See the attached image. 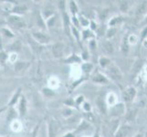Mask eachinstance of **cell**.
<instances>
[{
  "mask_svg": "<svg viewBox=\"0 0 147 137\" xmlns=\"http://www.w3.org/2000/svg\"><path fill=\"white\" fill-rule=\"evenodd\" d=\"M80 61H82V59L78 57L76 54H72L69 59H65L66 63H80Z\"/></svg>",
  "mask_w": 147,
  "mask_h": 137,
  "instance_id": "obj_15",
  "label": "cell"
},
{
  "mask_svg": "<svg viewBox=\"0 0 147 137\" xmlns=\"http://www.w3.org/2000/svg\"><path fill=\"white\" fill-rule=\"evenodd\" d=\"M53 7L51 6H47L44 8V14H43V18L44 19H49V18H51L53 16Z\"/></svg>",
  "mask_w": 147,
  "mask_h": 137,
  "instance_id": "obj_12",
  "label": "cell"
},
{
  "mask_svg": "<svg viewBox=\"0 0 147 137\" xmlns=\"http://www.w3.org/2000/svg\"><path fill=\"white\" fill-rule=\"evenodd\" d=\"M108 68H109V74L113 80H119L121 78V73L117 66L111 64Z\"/></svg>",
  "mask_w": 147,
  "mask_h": 137,
  "instance_id": "obj_7",
  "label": "cell"
},
{
  "mask_svg": "<svg viewBox=\"0 0 147 137\" xmlns=\"http://www.w3.org/2000/svg\"><path fill=\"white\" fill-rule=\"evenodd\" d=\"M124 111H125V109H124V106H123V103L116 104L113 107V113H114L113 116L115 118L118 117V113H119V115H121V114H123Z\"/></svg>",
  "mask_w": 147,
  "mask_h": 137,
  "instance_id": "obj_9",
  "label": "cell"
},
{
  "mask_svg": "<svg viewBox=\"0 0 147 137\" xmlns=\"http://www.w3.org/2000/svg\"><path fill=\"white\" fill-rule=\"evenodd\" d=\"M146 21H147V19H146Z\"/></svg>",
  "mask_w": 147,
  "mask_h": 137,
  "instance_id": "obj_40",
  "label": "cell"
},
{
  "mask_svg": "<svg viewBox=\"0 0 147 137\" xmlns=\"http://www.w3.org/2000/svg\"><path fill=\"white\" fill-rule=\"evenodd\" d=\"M121 21H123V18L121 17H116V18H113L110 20V26L111 27H114V26H117L118 24H120Z\"/></svg>",
  "mask_w": 147,
  "mask_h": 137,
  "instance_id": "obj_22",
  "label": "cell"
},
{
  "mask_svg": "<svg viewBox=\"0 0 147 137\" xmlns=\"http://www.w3.org/2000/svg\"><path fill=\"white\" fill-rule=\"evenodd\" d=\"M38 126H37L35 130L33 131V134H31V137H36L37 136V134H38Z\"/></svg>",
  "mask_w": 147,
  "mask_h": 137,
  "instance_id": "obj_36",
  "label": "cell"
},
{
  "mask_svg": "<svg viewBox=\"0 0 147 137\" xmlns=\"http://www.w3.org/2000/svg\"><path fill=\"white\" fill-rule=\"evenodd\" d=\"M90 127V124H88L87 123V121L86 120H83L82 123H80V124L78 126V129H77V131H80V130H85V129H87V128H89Z\"/></svg>",
  "mask_w": 147,
  "mask_h": 137,
  "instance_id": "obj_26",
  "label": "cell"
},
{
  "mask_svg": "<svg viewBox=\"0 0 147 137\" xmlns=\"http://www.w3.org/2000/svg\"><path fill=\"white\" fill-rule=\"evenodd\" d=\"M92 82L96 83H100V84H105V83H108L109 80L104 75H102L101 73H97L92 77Z\"/></svg>",
  "mask_w": 147,
  "mask_h": 137,
  "instance_id": "obj_8",
  "label": "cell"
},
{
  "mask_svg": "<svg viewBox=\"0 0 147 137\" xmlns=\"http://www.w3.org/2000/svg\"><path fill=\"white\" fill-rule=\"evenodd\" d=\"M32 37L34 38V39L36 40L37 42H38L40 44H47L49 42V36H47L46 34H44L42 32H33Z\"/></svg>",
  "mask_w": 147,
  "mask_h": 137,
  "instance_id": "obj_3",
  "label": "cell"
},
{
  "mask_svg": "<svg viewBox=\"0 0 147 137\" xmlns=\"http://www.w3.org/2000/svg\"><path fill=\"white\" fill-rule=\"evenodd\" d=\"M117 31V29H116L115 28H111L109 30H107V34H106V37H107V38H113L114 35H115V32Z\"/></svg>",
  "mask_w": 147,
  "mask_h": 137,
  "instance_id": "obj_28",
  "label": "cell"
},
{
  "mask_svg": "<svg viewBox=\"0 0 147 137\" xmlns=\"http://www.w3.org/2000/svg\"><path fill=\"white\" fill-rule=\"evenodd\" d=\"M43 93H44L45 96H47V97H50V96H53L54 95L53 90H49V89H44L43 90Z\"/></svg>",
  "mask_w": 147,
  "mask_h": 137,
  "instance_id": "obj_29",
  "label": "cell"
},
{
  "mask_svg": "<svg viewBox=\"0 0 147 137\" xmlns=\"http://www.w3.org/2000/svg\"><path fill=\"white\" fill-rule=\"evenodd\" d=\"M69 10H70V12L72 13L73 17L78 13V7H77V5H76V2L74 1L69 2Z\"/></svg>",
  "mask_w": 147,
  "mask_h": 137,
  "instance_id": "obj_21",
  "label": "cell"
},
{
  "mask_svg": "<svg viewBox=\"0 0 147 137\" xmlns=\"http://www.w3.org/2000/svg\"><path fill=\"white\" fill-rule=\"evenodd\" d=\"M37 23H38V26L41 28H46V25H45V22H44V18L43 17L41 16V14H38V19H37Z\"/></svg>",
  "mask_w": 147,
  "mask_h": 137,
  "instance_id": "obj_24",
  "label": "cell"
},
{
  "mask_svg": "<svg viewBox=\"0 0 147 137\" xmlns=\"http://www.w3.org/2000/svg\"><path fill=\"white\" fill-rule=\"evenodd\" d=\"M134 137H144V134H142V133H137L134 135Z\"/></svg>",
  "mask_w": 147,
  "mask_h": 137,
  "instance_id": "obj_39",
  "label": "cell"
},
{
  "mask_svg": "<svg viewBox=\"0 0 147 137\" xmlns=\"http://www.w3.org/2000/svg\"><path fill=\"white\" fill-rule=\"evenodd\" d=\"M130 133V126L128 124H121L116 132L114 137H126Z\"/></svg>",
  "mask_w": 147,
  "mask_h": 137,
  "instance_id": "obj_5",
  "label": "cell"
},
{
  "mask_svg": "<svg viewBox=\"0 0 147 137\" xmlns=\"http://www.w3.org/2000/svg\"><path fill=\"white\" fill-rule=\"evenodd\" d=\"M96 104H97L98 106V109L100 110V113H105V111H106V104L104 103V101L101 99V98H97V100H96Z\"/></svg>",
  "mask_w": 147,
  "mask_h": 137,
  "instance_id": "obj_14",
  "label": "cell"
},
{
  "mask_svg": "<svg viewBox=\"0 0 147 137\" xmlns=\"http://www.w3.org/2000/svg\"><path fill=\"white\" fill-rule=\"evenodd\" d=\"M9 21H10V22H18V21H19V18H18V17L13 16V17H10Z\"/></svg>",
  "mask_w": 147,
  "mask_h": 137,
  "instance_id": "obj_34",
  "label": "cell"
},
{
  "mask_svg": "<svg viewBox=\"0 0 147 137\" xmlns=\"http://www.w3.org/2000/svg\"><path fill=\"white\" fill-rule=\"evenodd\" d=\"M55 21H56V18L53 16V17L49 18L47 20V25H48L49 27H51V26H53V25H54Z\"/></svg>",
  "mask_w": 147,
  "mask_h": 137,
  "instance_id": "obj_30",
  "label": "cell"
},
{
  "mask_svg": "<svg viewBox=\"0 0 147 137\" xmlns=\"http://www.w3.org/2000/svg\"><path fill=\"white\" fill-rule=\"evenodd\" d=\"M63 137H75V135H74L73 134H70V133H69V134H65V135H64Z\"/></svg>",
  "mask_w": 147,
  "mask_h": 137,
  "instance_id": "obj_38",
  "label": "cell"
},
{
  "mask_svg": "<svg viewBox=\"0 0 147 137\" xmlns=\"http://www.w3.org/2000/svg\"><path fill=\"white\" fill-rule=\"evenodd\" d=\"M80 101H82V103L83 101V97H82V96H80V97L78 98V100L76 101V103H77V104L79 105V104L80 103Z\"/></svg>",
  "mask_w": 147,
  "mask_h": 137,
  "instance_id": "obj_37",
  "label": "cell"
},
{
  "mask_svg": "<svg viewBox=\"0 0 147 137\" xmlns=\"http://www.w3.org/2000/svg\"><path fill=\"white\" fill-rule=\"evenodd\" d=\"M147 11V2H142L139 4V6L136 8V14L137 15H143Z\"/></svg>",
  "mask_w": 147,
  "mask_h": 137,
  "instance_id": "obj_13",
  "label": "cell"
},
{
  "mask_svg": "<svg viewBox=\"0 0 147 137\" xmlns=\"http://www.w3.org/2000/svg\"><path fill=\"white\" fill-rule=\"evenodd\" d=\"M136 96V90L134 87H128L123 92V98L125 103H130L133 101Z\"/></svg>",
  "mask_w": 147,
  "mask_h": 137,
  "instance_id": "obj_2",
  "label": "cell"
},
{
  "mask_svg": "<svg viewBox=\"0 0 147 137\" xmlns=\"http://www.w3.org/2000/svg\"><path fill=\"white\" fill-rule=\"evenodd\" d=\"M119 124H120L119 119L115 118L113 120H111L110 123L106 125V128H105L106 134H108L113 137H114L116 132H117V130L119 128Z\"/></svg>",
  "mask_w": 147,
  "mask_h": 137,
  "instance_id": "obj_1",
  "label": "cell"
},
{
  "mask_svg": "<svg viewBox=\"0 0 147 137\" xmlns=\"http://www.w3.org/2000/svg\"><path fill=\"white\" fill-rule=\"evenodd\" d=\"M127 38H124L123 41V45H121V50H123V53H127L129 50V46H128V41Z\"/></svg>",
  "mask_w": 147,
  "mask_h": 137,
  "instance_id": "obj_27",
  "label": "cell"
},
{
  "mask_svg": "<svg viewBox=\"0 0 147 137\" xmlns=\"http://www.w3.org/2000/svg\"><path fill=\"white\" fill-rule=\"evenodd\" d=\"M118 6H119V9L121 12H127L129 9V2L128 1H119Z\"/></svg>",
  "mask_w": 147,
  "mask_h": 137,
  "instance_id": "obj_16",
  "label": "cell"
},
{
  "mask_svg": "<svg viewBox=\"0 0 147 137\" xmlns=\"http://www.w3.org/2000/svg\"><path fill=\"white\" fill-rule=\"evenodd\" d=\"M79 22L80 23V25H82V27L84 28H87L90 26V21H89V19L88 18H86L84 17H80L79 18Z\"/></svg>",
  "mask_w": 147,
  "mask_h": 137,
  "instance_id": "obj_25",
  "label": "cell"
},
{
  "mask_svg": "<svg viewBox=\"0 0 147 137\" xmlns=\"http://www.w3.org/2000/svg\"><path fill=\"white\" fill-rule=\"evenodd\" d=\"M27 113V101L26 98L21 97L20 98V103H19V113L21 116H25Z\"/></svg>",
  "mask_w": 147,
  "mask_h": 137,
  "instance_id": "obj_10",
  "label": "cell"
},
{
  "mask_svg": "<svg viewBox=\"0 0 147 137\" xmlns=\"http://www.w3.org/2000/svg\"><path fill=\"white\" fill-rule=\"evenodd\" d=\"M27 7L25 5H21V6H17L12 9L13 13H24L25 11H27Z\"/></svg>",
  "mask_w": 147,
  "mask_h": 137,
  "instance_id": "obj_18",
  "label": "cell"
},
{
  "mask_svg": "<svg viewBox=\"0 0 147 137\" xmlns=\"http://www.w3.org/2000/svg\"><path fill=\"white\" fill-rule=\"evenodd\" d=\"M59 131V124L55 120H50L49 123V137H55Z\"/></svg>",
  "mask_w": 147,
  "mask_h": 137,
  "instance_id": "obj_6",
  "label": "cell"
},
{
  "mask_svg": "<svg viewBox=\"0 0 147 137\" xmlns=\"http://www.w3.org/2000/svg\"><path fill=\"white\" fill-rule=\"evenodd\" d=\"M72 22H73V24L75 23L74 26H76V27H78L79 25H80V22H79V18H75V17H72Z\"/></svg>",
  "mask_w": 147,
  "mask_h": 137,
  "instance_id": "obj_33",
  "label": "cell"
},
{
  "mask_svg": "<svg viewBox=\"0 0 147 137\" xmlns=\"http://www.w3.org/2000/svg\"><path fill=\"white\" fill-rule=\"evenodd\" d=\"M102 49L105 51V53L107 54H111L113 52V44H111L110 41H108V40H106V41L102 42Z\"/></svg>",
  "mask_w": 147,
  "mask_h": 137,
  "instance_id": "obj_11",
  "label": "cell"
},
{
  "mask_svg": "<svg viewBox=\"0 0 147 137\" xmlns=\"http://www.w3.org/2000/svg\"><path fill=\"white\" fill-rule=\"evenodd\" d=\"M84 110L87 111H89L90 110V103H84Z\"/></svg>",
  "mask_w": 147,
  "mask_h": 137,
  "instance_id": "obj_35",
  "label": "cell"
},
{
  "mask_svg": "<svg viewBox=\"0 0 147 137\" xmlns=\"http://www.w3.org/2000/svg\"><path fill=\"white\" fill-rule=\"evenodd\" d=\"M20 91H21V89H18V90H17V92L14 94V96L12 97L11 101H10V103H9V104H8L9 106H12V105H14V104H16V103H17L18 100V98H19Z\"/></svg>",
  "mask_w": 147,
  "mask_h": 137,
  "instance_id": "obj_19",
  "label": "cell"
},
{
  "mask_svg": "<svg viewBox=\"0 0 147 137\" xmlns=\"http://www.w3.org/2000/svg\"><path fill=\"white\" fill-rule=\"evenodd\" d=\"M64 51V45L61 42H57L52 46V53L55 58L62 57Z\"/></svg>",
  "mask_w": 147,
  "mask_h": 137,
  "instance_id": "obj_4",
  "label": "cell"
},
{
  "mask_svg": "<svg viewBox=\"0 0 147 137\" xmlns=\"http://www.w3.org/2000/svg\"><path fill=\"white\" fill-rule=\"evenodd\" d=\"M82 68L83 70V72L85 73H90V72H92V70L93 68V66L92 63H90V62H87V63H83L82 66Z\"/></svg>",
  "mask_w": 147,
  "mask_h": 137,
  "instance_id": "obj_20",
  "label": "cell"
},
{
  "mask_svg": "<svg viewBox=\"0 0 147 137\" xmlns=\"http://www.w3.org/2000/svg\"><path fill=\"white\" fill-rule=\"evenodd\" d=\"M64 103L67 105V106H73L74 105V101L71 100V99H69L68 101H64Z\"/></svg>",
  "mask_w": 147,
  "mask_h": 137,
  "instance_id": "obj_32",
  "label": "cell"
},
{
  "mask_svg": "<svg viewBox=\"0 0 147 137\" xmlns=\"http://www.w3.org/2000/svg\"><path fill=\"white\" fill-rule=\"evenodd\" d=\"M99 62H100V65L101 66V67L104 68V69L108 68L111 65V60L106 57H101L99 60Z\"/></svg>",
  "mask_w": 147,
  "mask_h": 137,
  "instance_id": "obj_17",
  "label": "cell"
},
{
  "mask_svg": "<svg viewBox=\"0 0 147 137\" xmlns=\"http://www.w3.org/2000/svg\"><path fill=\"white\" fill-rule=\"evenodd\" d=\"M94 34L92 33V30H89V29H85L82 31V38L83 39H87L89 38H94Z\"/></svg>",
  "mask_w": 147,
  "mask_h": 137,
  "instance_id": "obj_23",
  "label": "cell"
},
{
  "mask_svg": "<svg viewBox=\"0 0 147 137\" xmlns=\"http://www.w3.org/2000/svg\"><path fill=\"white\" fill-rule=\"evenodd\" d=\"M23 66H24V63H23V62H20V61H18V62H17V63H16V66H15V69H16L17 70H22Z\"/></svg>",
  "mask_w": 147,
  "mask_h": 137,
  "instance_id": "obj_31",
  "label": "cell"
}]
</instances>
